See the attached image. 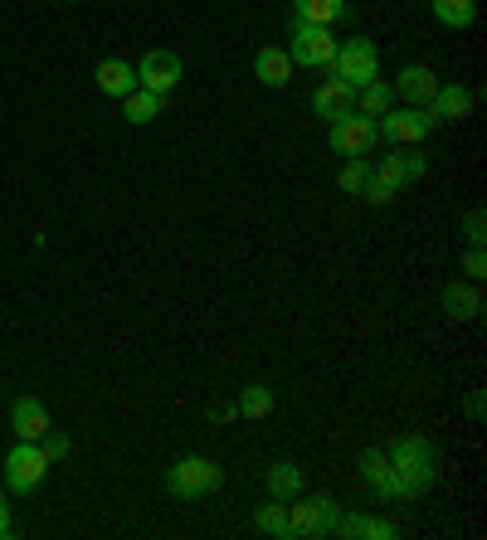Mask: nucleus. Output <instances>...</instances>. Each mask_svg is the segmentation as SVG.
Returning <instances> with one entry per match:
<instances>
[{"label": "nucleus", "instance_id": "nucleus-1", "mask_svg": "<svg viewBox=\"0 0 487 540\" xmlns=\"http://www.w3.org/2000/svg\"><path fill=\"white\" fill-rule=\"evenodd\" d=\"M390 468L400 472V477L410 482V492L419 497V492H429V487L439 482V448H434L429 438L410 433V438H400V443L390 448Z\"/></svg>", "mask_w": 487, "mask_h": 540}, {"label": "nucleus", "instance_id": "nucleus-2", "mask_svg": "<svg viewBox=\"0 0 487 540\" xmlns=\"http://www.w3.org/2000/svg\"><path fill=\"white\" fill-rule=\"evenodd\" d=\"M327 78H337V83H346V88H366V83H375L380 78V54H375L371 39H346V44H337V54H332V64H327Z\"/></svg>", "mask_w": 487, "mask_h": 540}, {"label": "nucleus", "instance_id": "nucleus-3", "mask_svg": "<svg viewBox=\"0 0 487 540\" xmlns=\"http://www.w3.org/2000/svg\"><path fill=\"white\" fill-rule=\"evenodd\" d=\"M220 482H225V468H220V463H210V458H181L176 468L166 472V492H171L176 502L210 497Z\"/></svg>", "mask_w": 487, "mask_h": 540}, {"label": "nucleus", "instance_id": "nucleus-4", "mask_svg": "<svg viewBox=\"0 0 487 540\" xmlns=\"http://www.w3.org/2000/svg\"><path fill=\"white\" fill-rule=\"evenodd\" d=\"M0 468H5V487H10V492L30 497V492H35L39 482L49 477V453L39 448L35 438H20V443L10 448V458H5Z\"/></svg>", "mask_w": 487, "mask_h": 540}, {"label": "nucleus", "instance_id": "nucleus-5", "mask_svg": "<svg viewBox=\"0 0 487 540\" xmlns=\"http://www.w3.org/2000/svg\"><path fill=\"white\" fill-rule=\"evenodd\" d=\"M337 521H341V506L332 502V497H293V506H288V526H293V536H337Z\"/></svg>", "mask_w": 487, "mask_h": 540}, {"label": "nucleus", "instance_id": "nucleus-6", "mask_svg": "<svg viewBox=\"0 0 487 540\" xmlns=\"http://www.w3.org/2000/svg\"><path fill=\"white\" fill-rule=\"evenodd\" d=\"M337 54V39L327 25H307V20H293V44H288V59L302 64V69H327Z\"/></svg>", "mask_w": 487, "mask_h": 540}, {"label": "nucleus", "instance_id": "nucleus-7", "mask_svg": "<svg viewBox=\"0 0 487 540\" xmlns=\"http://www.w3.org/2000/svg\"><path fill=\"white\" fill-rule=\"evenodd\" d=\"M434 127H439V122L429 117V108H405V112H385V117H375V132H380V137H385L390 146L424 142Z\"/></svg>", "mask_w": 487, "mask_h": 540}, {"label": "nucleus", "instance_id": "nucleus-8", "mask_svg": "<svg viewBox=\"0 0 487 540\" xmlns=\"http://www.w3.org/2000/svg\"><path fill=\"white\" fill-rule=\"evenodd\" d=\"M332 132H327V142L337 156H366L375 142H380V132H375V117H361V112H346L337 122H327Z\"/></svg>", "mask_w": 487, "mask_h": 540}, {"label": "nucleus", "instance_id": "nucleus-9", "mask_svg": "<svg viewBox=\"0 0 487 540\" xmlns=\"http://www.w3.org/2000/svg\"><path fill=\"white\" fill-rule=\"evenodd\" d=\"M181 73H186V64H181L176 49H147V59L137 64V88H151V93L166 98L181 83Z\"/></svg>", "mask_w": 487, "mask_h": 540}, {"label": "nucleus", "instance_id": "nucleus-10", "mask_svg": "<svg viewBox=\"0 0 487 540\" xmlns=\"http://www.w3.org/2000/svg\"><path fill=\"white\" fill-rule=\"evenodd\" d=\"M10 424H15V438H44L49 433V409L39 404L35 395H20L10 404Z\"/></svg>", "mask_w": 487, "mask_h": 540}, {"label": "nucleus", "instance_id": "nucleus-11", "mask_svg": "<svg viewBox=\"0 0 487 540\" xmlns=\"http://www.w3.org/2000/svg\"><path fill=\"white\" fill-rule=\"evenodd\" d=\"M312 112L327 117V122H337V117H346V112H356V88H346V83H337V78H327V83L312 93Z\"/></svg>", "mask_w": 487, "mask_h": 540}, {"label": "nucleus", "instance_id": "nucleus-12", "mask_svg": "<svg viewBox=\"0 0 487 540\" xmlns=\"http://www.w3.org/2000/svg\"><path fill=\"white\" fill-rule=\"evenodd\" d=\"M468 112H473V93L463 83H449V88L439 83V93L429 98V117L434 122H463Z\"/></svg>", "mask_w": 487, "mask_h": 540}, {"label": "nucleus", "instance_id": "nucleus-13", "mask_svg": "<svg viewBox=\"0 0 487 540\" xmlns=\"http://www.w3.org/2000/svg\"><path fill=\"white\" fill-rule=\"evenodd\" d=\"M439 93V78L429 69H419V64H410V69H400V83H395V98H405L410 108H429V98Z\"/></svg>", "mask_w": 487, "mask_h": 540}, {"label": "nucleus", "instance_id": "nucleus-14", "mask_svg": "<svg viewBox=\"0 0 487 540\" xmlns=\"http://www.w3.org/2000/svg\"><path fill=\"white\" fill-rule=\"evenodd\" d=\"M254 73H259L263 88H283V83L293 78V59H288V49H273V44H263L259 54H254Z\"/></svg>", "mask_w": 487, "mask_h": 540}, {"label": "nucleus", "instance_id": "nucleus-15", "mask_svg": "<svg viewBox=\"0 0 487 540\" xmlns=\"http://www.w3.org/2000/svg\"><path fill=\"white\" fill-rule=\"evenodd\" d=\"M293 15L307 20V25H337V20H351V5L346 0H293Z\"/></svg>", "mask_w": 487, "mask_h": 540}, {"label": "nucleus", "instance_id": "nucleus-16", "mask_svg": "<svg viewBox=\"0 0 487 540\" xmlns=\"http://www.w3.org/2000/svg\"><path fill=\"white\" fill-rule=\"evenodd\" d=\"M444 312H449L453 322H473V317H483V292L468 288V283H449V288H444Z\"/></svg>", "mask_w": 487, "mask_h": 540}, {"label": "nucleus", "instance_id": "nucleus-17", "mask_svg": "<svg viewBox=\"0 0 487 540\" xmlns=\"http://www.w3.org/2000/svg\"><path fill=\"white\" fill-rule=\"evenodd\" d=\"M93 78H98V88H103L108 98H127V93L137 88V69H132V64H122V59H103Z\"/></svg>", "mask_w": 487, "mask_h": 540}, {"label": "nucleus", "instance_id": "nucleus-18", "mask_svg": "<svg viewBox=\"0 0 487 540\" xmlns=\"http://www.w3.org/2000/svg\"><path fill=\"white\" fill-rule=\"evenodd\" d=\"M263 482H268V497L273 502H293L302 492V468L298 463H273V468L263 472Z\"/></svg>", "mask_w": 487, "mask_h": 540}, {"label": "nucleus", "instance_id": "nucleus-19", "mask_svg": "<svg viewBox=\"0 0 487 540\" xmlns=\"http://www.w3.org/2000/svg\"><path fill=\"white\" fill-rule=\"evenodd\" d=\"M429 5H434V20L449 30H468L478 20V0H429Z\"/></svg>", "mask_w": 487, "mask_h": 540}, {"label": "nucleus", "instance_id": "nucleus-20", "mask_svg": "<svg viewBox=\"0 0 487 540\" xmlns=\"http://www.w3.org/2000/svg\"><path fill=\"white\" fill-rule=\"evenodd\" d=\"M122 112H127L132 127H147L151 117L161 112V93H151V88H132V93L122 98Z\"/></svg>", "mask_w": 487, "mask_h": 540}, {"label": "nucleus", "instance_id": "nucleus-21", "mask_svg": "<svg viewBox=\"0 0 487 540\" xmlns=\"http://www.w3.org/2000/svg\"><path fill=\"white\" fill-rule=\"evenodd\" d=\"M390 103H395V88H390V83H380V78L366 83V88L356 93V112H361V117H385Z\"/></svg>", "mask_w": 487, "mask_h": 540}, {"label": "nucleus", "instance_id": "nucleus-22", "mask_svg": "<svg viewBox=\"0 0 487 540\" xmlns=\"http://www.w3.org/2000/svg\"><path fill=\"white\" fill-rule=\"evenodd\" d=\"M254 526H259L263 536H278V540H293V526H288V502H273L259 506V516H254Z\"/></svg>", "mask_w": 487, "mask_h": 540}, {"label": "nucleus", "instance_id": "nucleus-23", "mask_svg": "<svg viewBox=\"0 0 487 540\" xmlns=\"http://www.w3.org/2000/svg\"><path fill=\"white\" fill-rule=\"evenodd\" d=\"M371 180H380V185H385V190H395V195L410 185V180H405V161H400V146H395L390 156H380V166L371 171Z\"/></svg>", "mask_w": 487, "mask_h": 540}, {"label": "nucleus", "instance_id": "nucleus-24", "mask_svg": "<svg viewBox=\"0 0 487 540\" xmlns=\"http://www.w3.org/2000/svg\"><path fill=\"white\" fill-rule=\"evenodd\" d=\"M239 414H244V419H268V414H273V390H268V385H249V390L239 395Z\"/></svg>", "mask_w": 487, "mask_h": 540}, {"label": "nucleus", "instance_id": "nucleus-25", "mask_svg": "<svg viewBox=\"0 0 487 540\" xmlns=\"http://www.w3.org/2000/svg\"><path fill=\"white\" fill-rule=\"evenodd\" d=\"M366 180H371V161H366V156H351V161L337 171V185L346 190V195H361Z\"/></svg>", "mask_w": 487, "mask_h": 540}, {"label": "nucleus", "instance_id": "nucleus-26", "mask_svg": "<svg viewBox=\"0 0 487 540\" xmlns=\"http://www.w3.org/2000/svg\"><path fill=\"white\" fill-rule=\"evenodd\" d=\"M371 492H380L385 502H405V497H414V492H410V482H405V477H400L395 468H385V472H380V477L371 482Z\"/></svg>", "mask_w": 487, "mask_h": 540}, {"label": "nucleus", "instance_id": "nucleus-27", "mask_svg": "<svg viewBox=\"0 0 487 540\" xmlns=\"http://www.w3.org/2000/svg\"><path fill=\"white\" fill-rule=\"evenodd\" d=\"M337 531L346 540H366V531H371V516H361V511H351V516H341Z\"/></svg>", "mask_w": 487, "mask_h": 540}, {"label": "nucleus", "instance_id": "nucleus-28", "mask_svg": "<svg viewBox=\"0 0 487 540\" xmlns=\"http://www.w3.org/2000/svg\"><path fill=\"white\" fill-rule=\"evenodd\" d=\"M385 468H390V453H380V448H366V453H361V477H366V482H375Z\"/></svg>", "mask_w": 487, "mask_h": 540}, {"label": "nucleus", "instance_id": "nucleus-29", "mask_svg": "<svg viewBox=\"0 0 487 540\" xmlns=\"http://www.w3.org/2000/svg\"><path fill=\"white\" fill-rule=\"evenodd\" d=\"M39 448H44V453H49V463H59V458H69V433H44V438H39Z\"/></svg>", "mask_w": 487, "mask_h": 540}, {"label": "nucleus", "instance_id": "nucleus-30", "mask_svg": "<svg viewBox=\"0 0 487 540\" xmlns=\"http://www.w3.org/2000/svg\"><path fill=\"white\" fill-rule=\"evenodd\" d=\"M463 273H468V278H473V283H478V278H483V273H487L483 244H473V249H468V258H463Z\"/></svg>", "mask_w": 487, "mask_h": 540}, {"label": "nucleus", "instance_id": "nucleus-31", "mask_svg": "<svg viewBox=\"0 0 487 540\" xmlns=\"http://www.w3.org/2000/svg\"><path fill=\"white\" fill-rule=\"evenodd\" d=\"M400 161H405V180H419V176H424V156H419V151L400 146Z\"/></svg>", "mask_w": 487, "mask_h": 540}, {"label": "nucleus", "instance_id": "nucleus-32", "mask_svg": "<svg viewBox=\"0 0 487 540\" xmlns=\"http://www.w3.org/2000/svg\"><path fill=\"white\" fill-rule=\"evenodd\" d=\"M361 195H366L371 205H390V200H395V190H385L380 180H366V190H361Z\"/></svg>", "mask_w": 487, "mask_h": 540}, {"label": "nucleus", "instance_id": "nucleus-33", "mask_svg": "<svg viewBox=\"0 0 487 540\" xmlns=\"http://www.w3.org/2000/svg\"><path fill=\"white\" fill-rule=\"evenodd\" d=\"M463 229H468V244H483V210H468Z\"/></svg>", "mask_w": 487, "mask_h": 540}, {"label": "nucleus", "instance_id": "nucleus-34", "mask_svg": "<svg viewBox=\"0 0 487 540\" xmlns=\"http://www.w3.org/2000/svg\"><path fill=\"white\" fill-rule=\"evenodd\" d=\"M234 414H239V404H215V409H210V419H215V424H229Z\"/></svg>", "mask_w": 487, "mask_h": 540}, {"label": "nucleus", "instance_id": "nucleus-35", "mask_svg": "<svg viewBox=\"0 0 487 540\" xmlns=\"http://www.w3.org/2000/svg\"><path fill=\"white\" fill-rule=\"evenodd\" d=\"M366 536H371V540H390V536H395V526H390V521H371V531H366Z\"/></svg>", "mask_w": 487, "mask_h": 540}, {"label": "nucleus", "instance_id": "nucleus-36", "mask_svg": "<svg viewBox=\"0 0 487 540\" xmlns=\"http://www.w3.org/2000/svg\"><path fill=\"white\" fill-rule=\"evenodd\" d=\"M0 536H10V506H5V497H0Z\"/></svg>", "mask_w": 487, "mask_h": 540}]
</instances>
